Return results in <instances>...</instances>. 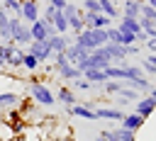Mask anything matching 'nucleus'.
Instances as JSON below:
<instances>
[{"instance_id": "1", "label": "nucleus", "mask_w": 156, "mask_h": 141, "mask_svg": "<svg viewBox=\"0 0 156 141\" xmlns=\"http://www.w3.org/2000/svg\"><path fill=\"white\" fill-rule=\"evenodd\" d=\"M71 39H73V44H78L80 49H85L90 53L93 49H100L107 44V29H83L80 34H73Z\"/></svg>"}, {"instance_id": "2", "label": "nucleus", "mask_w": 156, "mask_h": 141, "mask_svg": "<svg viewBox=\"0 0 156 141\" xmlns=\"http://www.w3.org/2000/svg\"><path fill=\"white\" fill-rule=\"evenodd\" d=\"M29 97H32L37 105H41V107H54V105H56V97H54L51 88L44 85V83H39V80H34V78H32V83H29Z\"/></svg>"}, {"instance_id": "3", "label": "nucleus", "mask_w": 156, "mask_h": 141, "mask_svg": "<svg viewBox=\"0 0 156 141\" xmlns=\"http://www.w3.org/2000/svg\"><path fill=\"white\" fill-rule=\"evenodd\" d=\"M10 32H12V44H15V46H27V44H32L29 24H24L20 17H12V15H10Z\"/></svg>"}, {"instance_id": "4", "label": "nucleus", "mask_w": 156, "mask_h": 141, "mask_svg": "<svg viewBox=\"0 0 156 141\" xmlns=\"http://www.w3.org/2000/svg\"><path fill=\"white\" fill-rule=\"evenodd\" d=\"M24 51H27V53H32L39 63H46V61H51V56H54V51H51L49 41H32V44H27V46H24Z\"/></svg>"}, {"instance_id": "5", "label": "nucleus", "mask_w": 156, "mask_h": 141, "mask_svg": "<svg viewBox=\"0 0 156 141\" xmlns=\"http://www.w3.org/2000/svg\"><path fill=\"white\" fill-rule=\"evenodd\" d=\"M41 17V7H39V0H22V7H20V19L24 24H32Z\"/></svg>"}, {"instance_id": "6", "label": "nucleus", "mask_w": 156, "mask_h": 141, "mask_svg": "<svg viewBox=\"0 0 156 141\" xmlns=\"http://www.w3.org/2000/svg\"><path fill=\"white\" fill-rule=\"evenodd\" d=\"M83 27L85 29H107L112 27V19L102 12H83Z\"/></svg>"}, {"instance_id": "7", "label": "nucleus", "mask_w": 156, "mask_h": 141, "mask_svg": "<svg viewBox=\"0 0 156 141\" xmlns=\"http://www.w3.org/2000/svg\"><path fill=\"white\" fill-rule=\"evenodd\" d=\"M29 32H32V41H46L49 36H54V34H56V29H54L51 24H46L41 17H39L37 22H32V24H29Z\"/></svg>"}, {"instance_id": "8", "label": "nucleus", "mask_w": 156, "mask_h": 141, "mask_svg": "<svg viewBox=\"0 0 156 141\" xmlns=\"http://www.w3.org/2000/svg\"><path fill=\"white\" fill-rule=\"evenodd\" d=\"M105 51H107V56H110V61H112V66H124L127 63V58H129V53H127V46H122V44H105Z\"/></svg>"}, {"instance_id": "9", "label": "nucleus", "mask_w": 156, "mask_h": 141, "mask_svg": "<svg viewBox=\"0 0 156 141\" xmlns=\"http://www.w3.org/2000/svg\"><path fill=\"white\" fill-rule=\"evenodd\" d=\"M154 109H156V100H154L151 95H141V97L134 102V112H136L141 119H149V117L154 114Z\"/></svg>"}, {"instance_id": "10", "label": "nucleus", "mask_w": 156, "mask_h": 141, "mask_svg": "<svg viewBox=\"0 0 156 141\" xmlns=\"http://www.w3.org/2000/svg\"><path fill=\"white\" fill-rule=\"evenodd\" d=\"M124 109L119 107H95V117L98 119H110V122H122L124 119Z\"/></svg>"}, {"instance_id": "11", "label": "nucleus", "mask_w": 156, "mask_h": 141, "mask_svg": "<svg viewBox=\"0 0 156 141\" xmlns=\"http://www.w3.org/2000/svg\"><path fill=\"white\" fill-rule=\"evenodd\" d=\"M46 41H49V46H51L54 53H63V51L68 49V44H73V39H71L68 34H54V36H49Z\"/></svg>"}, {"instance_id": "12", "label": "nucleus", "mask_w": 156, "mask_h": 141, "mask_svg": "<svg viewBox=\"0 0 156 141\" xmlns=\"http://www.w3.org/2000/svg\"><path fill=\"white\" fill-rule=\"evenodd\" d=\"M68 114L80 117V119H88V122H95V119H98V117H95V109H93V107H88L85 102H78V105L68 107Z\"/></svg>"}, {"instance_id": "13", "label": "nucleus", "mask_w": 156, "mask_h": 141, "mask_svg": "<svg viewBox=\"0 0 156 141\" xmlns=\"http://www.w3.org/2000/svg\"><path fill=\"white\" fill-rule=\"evenodd\" d=\"M56 102H61V105H66V107H73V105H78V97H76V92L71 90V88H66V85H61L58 90H56Z\"/></svg>"}, {"instance_id": "14", "label": "nucleus", "mask_w": 156, "mask_h": 141, "mask_svg": "<svg viewBox=\"0 0 156 141\" xmlns=\"http://www.w3.org/2000/svg\"><path fill=\"white\" fill-rule=\"evenodd\" d=\"M63 53H66L68 63H73V66H78L83 58H88V51H85V49H80L78 44H68V49H66Z\"/></svg>"}, {"instance_id": "15", "label": "nucleus", "mask_w": 156, "mask_h": 141, "mask_svg": "<svg viewBox=\"0 0 156 141\" xmlns=\"http://www.w3.org/2000/svg\"><path fill=\"white\" fill-rule=\"evenodd\" d=\"M83 78L90 83V85H102V83H107L110 78H107V73L105 70H100V68H88L85 73H83Z\"/></svg>"}, {"instance_id": "16", "label": "nucleus", "mask_w": 156, "mask_h": 141, "mask_svg": "<svg viewBox=\"0 0 156 141\" xmlns=\"http://www.w3.org/2000/svg\"><path fill=\"white\" fill-rule=\"evenodd\" d=\"M20 92H12V90H2L0 92V112L7 109V107H17L20 105Z\"/></svg>"}, {"instance_id": "17", "label": "nucleus", "mask_w": 156, "mask_h": 141, "mask_svg": "<svg viewBox=\"0 0 156 141\" xmlns=\"http://www.w3.org/2000/svg\"><path fill=\"white\" fill-rule=\"evenodd\" d=\"M144 122H146V119H141V117H139L136 112H127V114H124V119H122L119 124H122L124 129H132V131H139Z\"/></svg>"}, {"instance_id": "18", "label": "nucleus", "mask_w": 156, "mask_h": 141, "mask_svg": "<svg viewBox=\"0 0 156 141\" xmlns=\"http://www.w3.org/2000/svg\"><path fill=\"white\" fill-rule=\"evenodd\" d=\"M56 73H58V78H61V80H71V83H73V80H78V78H83V73H80L73 63H68V66L58 68Z\"/></svg>"}, {"instance_id": "19", "label": "nucleus", "mask_w": 156, "mask_h": 141, "mask_svg": "<svg viewBox=\"0 0 156 141\" xmlns=\"http://www.w3.org/2000/svg\"><path fill=\"white\" fill-rule=\"evenodd\" d=\"M139 7H141V2L139 0H127V2H122V17H134V19H139Z\"/></svg>"}, {"instance_id": "20", "label": "nucleus", "mask_w": 156, "mask_h": 141, "mask_svg": "<svg viewBox=\"0 0 156 141\" xmlns=\"http://www.w3.org/2000/svg\"><path fill=\"white\" fill-rule=\"evenodd\" d=\"M100 12H102L105 17H110L112 22H115V19L122 15V12H119V7H117L112 0H100Z\"/></svg>"}, {"instance_id": "21", "label": "nucleus", "mask_w": 156, "mask_h": 141, "mask_svg": "<svg viewBox=\"0 0 156 141\" xmlns=\"http://www.w3.org/2000/svg\"><path fill=\"white\" fill-rule=\"evenodd\" d=\"M117 29H119V32H132V34L141 32L139 19H134V17H122V19H119V24H117Z\"/></svg>"}, {"instance_id": "22", "label": "nucleus", "mask_w": 156, "mask_h": 141, "mask_svg": "<svg viewBox=\"0 0 156 141\" xmlns=\"http://www.w3.org/2000/svg\"><path fill=\"white\" fill-rule=\"evenodd\" d=\"M105 73H107V78L110 80H127V63L124 66H107L105 68Z\"/></svg>"}, {"instance_id": "23", "label": "nucleus", "mask_w": 156, "mask_h": 141, "mask_svg": "<svg viewBox=\"0 0 156 141\" xmlns=\"http://www.w3.org/2000/svg\"><path fill=\"white\" fill-rule=\"evenodd\" d=\"M22 56H24V49H22V46H15V51L7 56L5 66H7V68H22Z\"/></svg>"}, {"instance_id": "24", "label": "nucleus", "mask_w": 156, "mask_h": 141, "mask_svg": "<svg viewBox=\"0 0 156 141\" xmlns=\"http://www.w3.org/2000/svg\"><path fill=\"white\" fill-rule=\"evenodd\" d=\"M54 29H56V34H68V19L63 17V12L61 10H56V15H54Z\"/></svg>"}, {"instance_id": "25", "label": "nucleus", "mask_w": 156, "mask_h": 141, "mask_svg": "<svg viewBox=\"0 0 156 141\" xmlns=\"http://www.w3.org/2000/svg\"><path fill=\"white\" fill-rule=\"evenodd\" d=\"M20 7H22V0H2V5H0V10L12 17H20Z\"/></svg>"}, {"instance_id": "26", "label": "nucleus", "mask_w": 156, "mask_h": 141, "mask_svg": "<svg viewBox=\"0 0 156 141\" xmlns=\"http://www.w3.org/2000/svg\"><path fill=\"white\" fill-rule=\"evenodd\" d=\"M122 88H124L122 80H107V83H102V92L105 95H117Z\"/></svg>"}, {"instance_id": "27", "label": "nucleus", "mask_w": 156, "mask_h": 141, "mask_svg": "<svg viewBox=\"0 0 156 141\" xmlns=\"http://www.w3.org/2000/svg\"><path fill=\"white\" fill-rule=\"evenodd\" d=\"M39 66H41V63H39L32 53H27V51H24V56H22V68H27V70H32V73H34Z\"/></svg>"}, {"instance_id": "28", "label": "nucleus", "mask_w": 156, "mask_h": 141, "mask_svg": "<svg viewBox=\"0 0 156 141\" xmlns=\"http://www.w3.org/2000/svg\"><path fill=\"white\" fill-rule=\"evenodd\" d=\"M117 95H119V97H124L127 102H136V100L141 97V95H139V92H136L134 88H127V85H124V88H122V90H119Z\"/></svg>"}, {"instance_id": "29", "label": "nucleus", "mask_w": 156, "mask_h": 141, "mask_svg": "<svg viewBox=\"0 0 156 141\" xmlns=\"http://www.w3.org/2000/svg\"><path fill=\"white\" fill-rule=\"evenodd\" d=\"M78 7L80 12H100V0H83Z\"/></svg>"}, {"instance_id": "30", "label": "nucleus", "mask_w": 156, "mask_h": 141, "mask_svg": "<svg viewBox=\"0 0 156 141\" xmlns=\"http://www.w3.org/2000/svg\"><path fill=\"white\" fill-rule=\"evenodd\" d=\"M115 131H117V136H119L122 141H136V131H132V129H124L122 124H119Z\"/></svg>"}, {"instance_id": "31", "label": "nucleus", "mask_w": 156, "mask_h": 141, "mask_svg": "<svg viewBox=\"0 0 156 141\" xmlns=\"http://www.w3.org/2000/svg\"><path fill=\"white\" fill-rule=\"evenodd\" d=\"M61 12H63V17H66V19H71V17H76V15H83V12H80V7H78L76 2H68Z\"/></svg>"}, {"instance_id": "32", "label": "nucleus", "mask_w": 156, "mask_h": 141, "mask_svg": "<svg viewBox=\"0 0 156 141\" xmlns=\"http://www.w3.org/2000/svg\"><path fill=\"white\" fill-rule=\"evenodd\" d=\"M119 44H122V46L136 44V34H132V32H119Z\"/></svg>"}, {"instance_id": "33", "label": "nucleus", "mask_w": 156, "mask_h": 141, "mask_svg": "<svg viewBox=\"0 0 156 141\" xmlns=\"http://www.w3.org/2000/svg\"><path fill=\"white\" fill-rule=\"evenodd\" d=\"M51 61H54V70H58V68L68 66V58H66V53H54V56H51Z\"/></svg>"}, {"instance_id": "34", "label": "nucleus", "mask_w": 156, "mask_h": 141, "mask_svg": "<svg viewBox=\"0 0 156 141\" xmlns=\"http://www.w3.org/2000/svg\"><path fill=\"white\" fill-rule=\"evenodd\" d=\"M54 15H56V7L46 5V7H44V12H41V19H44L46 24H51V22H54ZM51 27H54V24H51Z\"/></svg>"}, {"instance_id": "35", "label": "nucleus", "mask_w": 156, "mask_h": 141, "mask_svg": "<svg viewBox=\"0 0 156 141\" xmlns=\"http://www.w3.org/2000/svg\"><path fill=\"white\" fill-rule=\"evenodd\" d=\"M139 66H141L144 75H151V78H156V66H154V63H149L146 58H141V63H139Z\"/></svg>"}, {"instance_id": "36", "label": "nucleus", "mask_w": 156, "mask_h": 141, "mask_svg": "<svg viewBox=\"0 0 156 141\" xmlns=\"http://www.w3.org/2000/svg\"><path fill=\"white\" fill-rule=\"evenodd\" d=\"M107 41L110 44H119V29L112 24V27H107Z\"/></svg>"}, {"instance_id": "37", "label": "nucleus", "mask_w": 156, "mask_h": 141, "mask_svg": "<svg viewBox=\"0 0 156 141\" xmlns=\"http://www.w3.org/2000/svg\"><path fill=\"white\" fill-rule=\"evenodd\" d=\"M73 88H76V90H90L93 85H90L85 78H78V80H73Z\"/></svg>"}, {"instance_id": "38", "label": "nucleus", "mask_w": 156, "mask_h": 141, "mask_svg": "<svg viewBox=\"0 0 156 141\" xmlns=\"http://www.w3.org/2000/svg\"><path fill=\"white\" fill-rule=\"evenodd\" d=\"M102 134H105V139H107V141H122V139L117 136V131H115V129H107V131H102Z\"/></svg>"}, {"instance_id": "39", "label": "nucleus", "mask_w": 156, "mask_h": 141, "mask_svg": "<svg viewBox=\"0 0 156 141\" xmlns=\"http://www.w3.org/2000/svg\"><path fill=\"white\" fill-rule=\"evenodd\" d=\"M49 5H51V7H56V10H63V7L68 5V0H49Z\"/></svg>"}, {"instance_id": "40", "label": "nucleus", "mask_w": 156, "mask_h": 141, "mask_svg": "<svg viewBox=\"0 0 156 141\" xmlns=\"http://www.w3.org/2000/svg\"><path fill=\"white\" fill-rule=\"evenodd\" d=\"M139 51H141V46H139V44H132V46H127V53H129V58H132V56H136Z\"/></svg>"}, {"instance_id": "41", "label": "nucleus", "mask_w": 156, "mask_h": 141, "mask_svg": "<svg viewBox=\"0 0 156 141\" xmlns=\"http://www.w3.org/2000/svg\"><path fill=\"white\" fill-rule=\"evenodd\" d=\"M151 53H156V36H151V39H146V44H144Z\"/></svg>"}, {"instance_id": "42", "label": "nucleus", "mask_w": 156, "mask_h": 141, "mask_svg": "<svg viewBox=\"0 0 156 141\" xmlns=\"http://www.w3.org/2000/svg\"><path fill=\"white\" fill-rule=\"evenodd\" d=\"M146 39H149V34L146 32H136V44L141 46V44H146Z\"/></svg>"}, {"instance_id": "43", "label": "nucleus", "mask_w": 156, "mask_h": 141, "mask_svg": "<svg viewBox=\"0 0 156 141\" xmlns=\"http://www.w3.org/2000/svg\"><path fill=\"white\" fill-rule=\"evenodd\" d=\"M5 68V44H0V70Z\"/></svg>"}, {"instance_id": "44", "label": "nucleus", "mask_w": 156, "mask_h": 141, "mask_svg": "<svg viewBox=\"0 0 156 141\" xmlns=\"http://www.w3.org/2000/svg\"><path fill=\"white\" fill-rule=\"evenodd\" d=\"M95 141H107V139H105V134H102V131H100V134H98V136H95Z\"/></svg>"}, {"instance_id": "45", "label": "nucleus", "mask_w": 156, "mask_h": 141, "mask_svg": "<svg viewBox=\"0 0 156 141\" xmlns=\"http://www.w3.org/2000/svg\"><path fill=\"white\" fill-rule=\"evenodd\" d=\"M149 95H151V97H154V100H156V85H154V88H151V92H149Z\"/></svg>"}, {"instance_id": "46", "label": "nucleus", "mask_w": 156, "mask_h": 141, "mask_svg": "<svg viewBox=\"0 0 156 141\" xmlns=\"http://www.w3.org/2000/svg\"><path fill=\"white\" fill-rule=\"evenodd\" d=\"M146 2H149V5H151V7L156 10V0H146Z\"/></svg>"}, {"instance_id": "47", "label": "nucleus", "mask_w": 156, "mask_h": 141, "mask_svg": "<svg viewBox=\"0 0 156 141\" xmlns=\"http://www.w3.org/2000/svg\"><path fill=\"white\" fill-rule=\"evenodd\" d=\"M112 2H115V5H117V7H119V2H127V0H112Z\"/></svg>"}, {"instance_id": "48", "label": "nucleus", "mask_w": 156, "mask_h": 141, "mask_svg": "<svg viewBox=\"0 0 156 141\" xmlns=\"http://www.w3.org/2000/svg\"><path fill=\"white\" fill-rule=\"evenodd\" d=\"M7 141H17V136H10V139H7Z\"/></svg>"}, {"instance_id": "49", "label": "nucleus", "mask_w": 156, "mask_h": 141, "mask_svg": "<svg viewBox=\"0 0 156 141\" xmlns=\"http://www.w3.org/2000/svg\"><path fill=\"white\" fill-rule=\"evenodd\" d=\"M17 141H27V139H24V136H17Z\"/></svg>"}, {"instance_id": "50", "label": "nucleus", "mask_w": 156, "mask_h": 141, "mask_svg": "<svg viewBox=\"0 0 156 141\" xmlns=\"http://www.w3.org/2000/svg\"><path fill=\"white\" fill-rule=\"evenodd\" d=\"M139 2H146V0H139Z\"/></svg>"}]
</instances>
